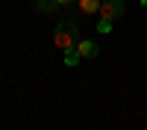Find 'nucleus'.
I'll return each instance as SVG.
<instances>
[{
    "instance_id": "obj_1",
    "label": "nucleus",
    "mask_w": 147,
    "mask_h": 130,
    "mask_svg": "<svg viewBox=\"0 0 147 130\" xmlns=\"http://www.w3.org/2000/svg\"><path fill=\"white\" fill-rule=\"evenodd\" d=\"M77 42H80V27L74 21H62L59 27L53 30V44L59 47V50H71V47H77Z\"/></svg>"
},
{
    "instance_id": "obj_2",
    "label": "nucleus",
    "mask_w": 147,
    "mask_h": 130,
    "mask_svg": "<svg viewBox=\"0 0 147 130\" xmlns=\"http://www.w3.org/2000/svg\"><path fill=\"white\" fill-rule=\"evenodd\" d=\"M124 9H127L124 0H103L100 3V21H115V18L124 15Z\"/></svg>"
},
{
    "instance_id": "obj_3",
    "label": "nucleus",
    "mask_w": 147,
    "mask_h": 130,
    "mask_svg": "<svg viewBox=\"0 0 147 130\" xmlns=\"http://www.w3.org/2000/svg\"><path fill=\"white\" fill-rule=\"evenodd\" d=\"M77 50H80V56H82V59H94L97 53H100V50H97V44H94L91 39H85V42H77Z\"/></svg>"
},
{
    "instance_id": "obj_4",
    "label": "nucleus",
    "mask_w": 147,
    "mask_h": 130,
    "mask_svg": "<svg viewBox=\"0 0 147 130\" xmlns=\"http://www.w3.org/2000/svg\"><path fill=\"white\" fill-rule=\"evenodd\" d=\"M100 3L103 0H77V6L82 15H94V12H100Z\"/></svg>"
},
{
    "instance_id": "obj_5",
    "label": "nucleus",
    "mask_w": 147,
    "mask_h": 130,
    "mask_svg": "<svg viewBox=\"0 0 147 130\" xmlns=\"http://www.w3.org/2000/svg\"><path fill=\"white\" fill-rule=\"evenodd\" d=\"M80 59H82V56H80V50H77V47H71V50H65V65H77Z\"/></svg>"
},
{
    "instance_id": "obj_6",
    "label": "nucleus",
    "mask_w": 147,
    "mask_h": 130,
    "mask_svg": "<svg viewBox=\"0 0 147 130\" xmlns=\"http://www.w3.org/2000/svg\"><path fill=\"white\" fill-rule=\"evenodd\" d=\"M53 9H59L56 0H38V12H53Z\"/></svg>"
},
{
    "instance_id": "obj_7",
    "label": "nucleus",
    "mask_w": 147,
    "mask_h": 130,
    "mask_svg": "<svg viewBox=\"0 0 147 130\" xmlns=\"http://www.w3.org/2000/svg\"><path fill=\"white\" fill-rule=\"evenodd\" d=\"M97 30H100V35H109V33H112V21H100Z\"/></svg>"
},
{
    "instance_id": "obj_8",
    "label": "nucleus",
    "mask_w": 147,
    "mask_h": 130,
    "mask_svg": "<svg viewBox=\"0 0 147 130\" xmlns=\"http://www.w3.org/2000/svg\"><path fill=\"white\" fill-rule=\"evenodd\" d=\"M77 0H56V6H74Z\"/></svg>"
},
{
    "instance_id": "obj_9",
    "label": "nucleus",
    "mask_w": 147,
    "mask_h": 130,
    "mask_svg": "<svg viewBox=\"0 0 147 130\" xmlns=\"http://www.w3.org/2000/svg\"><path fill=\"white\" fill-rule=\"evenodd\" d=\"M141 6H144V9H147V0H141Z\"/></svg>"
}]
</instances>
